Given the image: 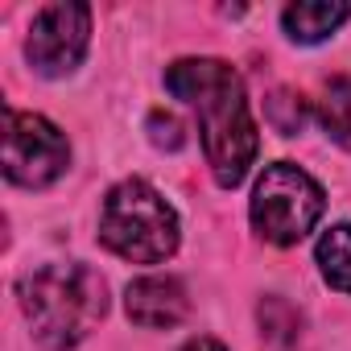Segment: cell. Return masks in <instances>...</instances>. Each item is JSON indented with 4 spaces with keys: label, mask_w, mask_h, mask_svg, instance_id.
Segmentation results:
<instances>
[{
    "label": "cell",
    "mask_w": 351,
    "mask_h": 351,
    "mask_svg": "<svg viewBox=\"0 0 351 351\" xmlns=\"http://www.w3.org/2000/svg\"><path fill=\"white\" fill-rule=\"evenodd\" d=\"M87 38H91V9L87 5H66L62 0V5L38 9V17L29 25L25 54H29L38 75L58 79V75H71L83 62Z\"/></svg>",
    "instance_id": "cell-6"
},
{
    "label": "cell",
    "mask_w": 351,
    "mask_h": 351,
    "mask_svg": "<svg viewBox=\"0 0 351 351\" xmlns=\"http://www.w3.org/2000/svg\"><path fill=\"white\" fill-rule=\"evenodd\" d=\"M124 310L145 330H169L191 310V298L178 277H136L124 289Z\"/></svg>",
    "instance_id": "cell-7"
},
{
    "label": "cell",
    "mask_w": 351,
    "mask_h": 351,
    "mask_svg": "<svg viewBox=\"0 0 351 351\" xmlns=\"http://www.w3.org/2000/svg\"><path fill=\"white\" fill-rule=\"evenodd\" d=\"M99 240L132 265H157L178 248V215L149 182L128 178L104 199Z\"/></svg>",
    "instance_id": "cell-3"
},
{
    "label": "cell",
    "mask_w": 351,
    "mask_h": 351,
    "mask_svg": "<svg viewBox=\"0 0 351 351\" xmlns=\"http://www.w3.org/2000/svg\"><path fill=\"white\" fill-rule=\"evenodd\" d=\"M71 165V145L62 136V128H54L46 116L34 112H5V173L9 182L42 191L50 182H58Z\"/></svg>",
    "instance_id": "cell-5"
},
{
    "label": "cell",
    "mask_w": 351,
    "mask_h": 351,
    "mask_svg": "<svg viewBox=\"0 0 351 351\" xmlns=\"http://www.w3.org/2000/svg\"><path fill=\"white\" fill-rule=\"evenodd\" d=\"M182 351H228V347H223L219 339H191Z\"/></svg>",
    "instance_id": "cell-14"
},
{
    "label": "cell",
    "mask_w": 351,
    "mask_h": 351,
    "mask_svg": "<svg viewBox=\"0 0 351 351\" xmlns=\"http://www.w3.org/2000/svg\"><path fill=\"white\" fill-rule=\"evenodd\" d=\"M318 269L326 277V285H335L339 293H351V223H335L318 236Z\"/></svg>",
    "instance_id": "cell-9"
},
{
    "label": "cell",
    "mask_w": 351,
    "mask_h": 351,
    "mask_svg": "<svg viewBox=\"0 0 351 351\" xmlns=\"http://www.w3.org/2000/svg\"><path fill=\"white\" fill-rule=\"evenodd\" d=\"M21 310L38 343L66 351L99 326L108 310V285L87 265H42L21 281Z\"/></svg>",
    "instance_id": "cell-2"
},
{
    "label": "cell",
    "mask_w": 351,
    "mask_h": 351,
    "mask_svg": "<svg viewBox=\"0 0 351 351\" xmlns=\"http://www.w3.org/2000/svg\"><path fill=\"white\" fill-rule=\"evenodd\" d=\"M269 120H273V128H277L281 136L302 132V124H306V104H302V95L277 91V95L269 99Z\"/></svg>",
    "instance_id": "cell-12"
},
{
    "label": "cell",
    "mask_w": 351,
    "mask_h": 351,
    "mask_svg": "<svg viewBox=\"0 0 351 351\" xmlns=\"http://www.w3.org/2000/svg\"><path fill=\"white\" fill-rule=\"evenodd\" d=\"M322 207H326L322 186L306 169H298L289 161H273V165H265L261 182L252 191V228L269 244L289 248L318 223Z\"/></svg>",
    "instance_id": "cell-4"
},
{
    "label": "cell",
    "mask_w": 351,
    "mask_h": 351,
    "mask_svg": "<svg viewBox=\"0 0 351 351\" xmlns=\"http://www.w3.org/2000/svg\"><path fill=\"white\" fill-rule=\"evenodd\" d=\"M256 314H261V335H269L273 343H293L298 330H302L298 310L289 302H281V298H265Z\"/></svg>",
    "instance_id": "cell-11"
},
{
    "label": "cell",
    "mask_w": 351,
    "mask_h": 351,
    "mask_svg": "<svg viewBox=\"0 0 351 351\" xmlns=\"http://www.w3.org/2000/svg\"><path fill=\"white\" fill-rule=\"evenodd\" d=\"M149 136H153V145H161V149H178L186 136H182V124L173 120L169 112H153L149 116Z\"/></svg>",
    "instance_id": "cell-13"
},
{
    "label": "cell",
    "mask_w": 351,
    "mask_h": 351,
    "mask_svg": "<svg viewBox=\"0 0 351 351\" xmlns=\"http://www.w3.org/2000/svg\"><path fill=\"white\" fill-rule=\"evenodd\" d=\"M351 17V5H326V0H302V5H289L285 13H281V25H285V34L293 38V42H306V46H314V42H322V38H330L343 21Z\"/></svg>",
    "instance_id": "cell-8"
},
{
    "label": "cell",
    "mask_w": 351,
    "mask_h": 351,
    "mask_svg": "<svg viewBox=\"0 0 351 351\" xmlns=\"http://www.w3.org/2000/svg\"><path fill=\"white\" fill-rule=\"evenodd\" d=\"M318 116H322V128L326 136L335 141H351V79L339 75L322 87V104H318Z\"/></svg>",
    "instance_id": "cell-10"
},
{
    "label": "cell",
    "mask_w": 351,
    "mask_h": 351,
    "mask_svg": "<svg viewBox=\"0 0 351 351\" xmlns=\"http://www.w3.org/2000/svg\"><path fill=\"white\" fill-rule=\"evenodd\" d=\"M165 87L199 112L207 165L219 186H240L256 161V124L248 112L244 79L219 58H182L165 71Z\"/></svg>",
    "instance_id": "cell-1"
}]
</instances>
